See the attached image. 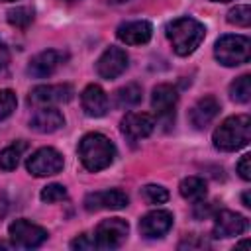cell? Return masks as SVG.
<instances>
[{
    "mask_svg": "<svg viewBox=\"0 0 251 251\" xmlns=\"http://www.w3.org/2000/svg\"><path fill=\"white\" fill-rule=\"evenodd\" d=\"M63 124H65L63 114L57 108H51V106H41L39 110L33 112V116L29 120V127L39 131V133H53Z\"/></svg>",
    "mask_w": 251,
    "mask_h": 251,
    "instance_id": "cell-18",
    "label": "cell"
},
{
    "mask_svg": "<svg viewBox=\"0 0 251 251\" xmlns=\"http://www.w3.org/2000/svg\"><path fill=\"white\" fill-rule=\"evenodd\" d=\"M25 167L33 176L57 175L63 169V155L53 147H41L27 159Z\"/></svg>",
    "mask_w": 251,
    "mask_h": 251,
    "instance_id": "cell-7",
    "label": "cell"
},
{
    "mask_svg": "<svg viewBox=\"0 0 251 251\" xmlns=\"http://www.w3.org/2000/svg\"><path fill=\"white\" fill-rule=\"evenodd\" d=\"M80 104L86 116L100 118L108 112V96L98 84H88L80 94Z\"/></svg>",
    "mask_w": 251,
    "mask_h": 251,
    "instance_id": "cell-17",
    "label": "cell"
},
{
    "mask_svg": "<svg viewBox=\"0 0 251 251\" xmlns=\"http://www.w3.org/2000/svg\"><path fill=\"white\" fill-rule=\"evenodd\" d=\"M218 112H220V102L214 96H204V98H200L192 106V110H190V122H192L194 127L202 129V127H206L218 116Z\"/></svg>",
    "mask_w": 251,
    "mask_h": 251,
    "instance_id": "cell-19",
    "label": "cell"
},
{
    "mask_svg": "<svg viewBox=\"0 0 251 251\" xmlns=\"http://www.w3.org/2000/svg\"><path fill=\"white\" fill-rule=\"evenodd\" d=\"M78 157L86 171L98 173L112 165L116 147L104 133H86L78 143Z\"/></svg>",
    "mask_w": 251,
    "mask_h": 251,
    "instance_id": "cell-2",
    "label": "cell"
},
{
    "mask_svg": "<svg viewBox=\"0 0 251 251\" xmlns=\"http://www.w3.org/2000/svg\"><path fill=\"white\" fill-rule=\"evenodd\" d=\"M27 149V143L25 141H16L8 147H4L0 151V169L2 171H14L20 163V157L22 153Z\"/></svg>",
    "mask_w": 251,
    "mask_h": 251,
    "instance_id": "cell-20",
    "label": "cell"
},
{
    "mask_svg": "<svg viewBox=\"0 0 251 251\" xmlns=\"http://www.w3.org/2000/svg\"><path fill=\"white\" fill-rule=\"evenodd\" d=\"M229 96H231V100H235L239 104H247L251 100V76L241 75L239 78H235L229 84Z\"/></svg>",
    "mask_w": 251,
    "mask_h": 251,
    "instance_id": "cell-23",
    "label": "cell"
},
{
    "mask_svg": "<svg viewBox=\"0 0 251 251\" xmlns=\"http://www.w3.org/2000/svg\"><path fill=\"white\" fill-rule=\"evenodd\" d=\"M243 206H247V208L251 206V202H249V190H247V192H243Z\"/></svg>",
    "mask_w": 251,
    "mask_h": 251,
    "instance_id": "cell-34",
    "label": "cell"
},
{
    "mask_svg": "<svg viewBox=\"0 0 251 251\" xmlns=\"http://www.w3.org/2000/svg\"><path fill=\"white\" fill-rule=\"evenodd\" d=\"M71 249H94V241H92V237L90 235H86V233H82V235H78V237H75L73 241H71Z\"/></svg>",
    "mask_w": 251,
    "mask_h": 251,
    "instance_id": "cell-29",
    "label": "cell"
},
{
    "mask_svg": "<svg viewBox=\"0 0 251 251\" xmlns=\"http://www.w3.org/2000/svg\"><path fill=\"white\" fill-rule=\"evenodd\" d=\"M176 100H178V94H176V88L171 86V84H159L153 88V94H151V106L155 110V114L159 118H171L175 114V106H176Z\"/></svg>",
    "mask_w": 251,
    "mask_h": 251,
    "instance_id": "cell-16",
    "label": "cell"
},
{
    "mask_svg": "<svg viewBox=\"0 0 251 251\" xmlns=\"http://www.w3.org/2000/svg\"><path fill=\"white\" fill-rule=\"evenodd\" d=\"M214 2H229V0H214Z\"/></svg>",
    "mask_w": 251,
    "mask_h": 251,
    "instance_id": "cell-35",
    "label": "cell"
},
{
    "mask_svg": "<svg viewBox=\"0 0 251 251\" xmlns=\"http://www.w3.org/2000/svg\"><path fill=\"white\" fill-rule=\"evenodd\" d=\"M41 200L43 202H47V204H53V202H61V200H65L67 198V188L63 186V184H57V182H53V184H47L43 190H41Z\"/></svg>",
    "mask_w": 251,
    "mask_h": 251,
    "instance_id": "cell-27",
    "label": "cell"
},
{
    "mask_svg": "<svg viewBox=\"0 0 251 251\" xmlns=\"http://www.w3.org/2000/svg\"><path fill=\"white\" fill-rule=\"evenodd\" d=\"M127 69V55L120 47H108L96 61V71L102 78H116Z\"/></svg>",
    "mask_w": 251,
    "mask_h": 251,
    "instance_id": "cell-11",
    "label": "cell"
},
{
    "mask_svg": "<svg viewBox=\"0 0 251 251\" xmlns=\"http://www.w3.org/2000/svg\"><path fill=\"white\" fill-rule=\"evenodd\" d=\"M65 53L57 51V49H47V51H41L39 55H35L29 65H27V73L35 78H45V76H51L59 67L61 63L65 61Z\"/></svg>",
    "mask_w": 251,
    "mask_h": 251,
    "instance_id": "cell-13",
    "label": "cell"
},
{
    "mask_svg": "<svg viewBox=\"0 0 251 251\" xmlns=\"http://www.w3.org/2000/svg\"><path fill=\"white\" fill-rule=\"evenodd\" d=\"M214 55L226 67L243 65L251 57V41L245 35H222L216 41Z\"/></svg>",
    "mask_w": 251,
    "mask_h": 251,
    "instance_id": "cell-4",
    "label": "cell"
},
{
    "mask_svg": "<svg viewBox=\"0 0 251 251\" xmlns=\"http://www.w3.org/2000/svg\"><path fill=\"white\" fill-rule=\"evenodd\" d=\"M139 102H141V86L139 84L131 82V84H126L120 90H116V104L120 108H131Z\"/></svg>",
    "mask_w": 251,
    "mask_h": 251,
    "instance_id": "cell-22",
    "label": "cell"
},
{
    "mask_svg": "<svg viewBox=\"0 0 251 251\" xmlns=\"http://www.w3.org/2000/svg\"><path fill=\"white\" fill-rule=\"evenodd\" d=\"M114 2H126V0H114Z\"/></svg>",
    "mask_w": 251,
    "mask_h": 251,
    "instance_id": "cell-37",
    "label": "cell"
},
{
    "mask_svg": "<svg viewBox=\"0 0 251 251\" xmlns=\"http://www.w3.org/2000/svg\"><path fill=\"white\" fill-rule=\"evenodd\" d=\"M10 239L14 245L24 247V249H33L39 247L47 239V229H43L37 224H31L27 220H16L8 227Z\"/></svg>",
    "mask_w": 251,
    "mask_h": 251,
    "instance_id": "cell-6",
    "label": "cell"
},
{
    "mask_svg": "<svg viewBox=\"0 0 251 251\" xmlns=\"http://www.w3.org/2000/svg\"><path fill=\"white\" fill-rule=\"evenodd\" d=\"M116 35L122 43L127 45H143L151 39L153 27L145 20H135V22H126L116 29Z\"/></svg>",
    "mask_w": 251,
    "mask_h": 251,
    "instance_id": "cell-15",
    "label": "cell"
},
{
    "mask_svg": "<svg viewBox=\"0 0 251 251\" xmlns=\"http://www.w3.org/2000/svg\"><path fill=\"white\" fill-rule=\"evenodd\" d=\"M227 22L229 24H235L239 27H247L251 24V8L247 4H241V6H235L227 12Z\"/></svg>",
    "mask_w": 251,
    "mask_h": 251,
    "instance_id": "cell-26",
    "label": "cell"
},
{
    "mask_svg": "<svg viewBox=\"0 0 251 251\" xmlns=\"http://www.w3.org/2000/svg\"><path fill=\"white\" fill-rule=\"evenodd\" d=\"M73 98L71 84H39L29 92V104L33 106H53L61 102H69Z\"/></svg>",
    "mask_w": 251,
    "mask_h": 251,
    "instance_id": "cell-8",
    "label": "cell"
},
{
    "mask_svg": "<svg viewBox=\"0 0 251 251\" xmlns=\"http://www.w3.org/2000/svg\"><path fill=\"white\" fill-rule=\"evenodd\" d=\"M141 196L149 204H165L169 200V192L161 184H147V186H143L141 188Z\"/></svg>",
    "mask_w": 251,
    "mask_h": 251,
    "instance_id": "cell-25",
    "label": "cell"
},
{
    "mask_svg": "<svg viewBox=\"0 0 251 251\" xmlns=\"http://www.w3.org/2000/svg\"><path fill=\"white\" fill-rule=\"evenodd\" d=\"M180 249H184V247H188V249H194V247H208V243L204 241V239H198L196 235H188L180 245H178Z\"/></svg>",
    "mask_w": 251,
    "mask_h": 251,
    "instance_id": "cell-31",
    "label": "cell"
},
{
    "mask_svg": "<svg viewBox=\"0 0 251 251\" xmlns=\"http://www.w3.org/2000/svg\"><path fill=\"white\" fill-rule=\"evenodd\" d=\"M249 227L247 218H243L237 212L231 210H222L216 214V222H214V237H233V235H241L245 233Z\"/></svg>",
    "mask_w": 251,
    "mask_h": 251,
    "instance_id": "cell-12",
    "label": "cell"
},
{
    "mask_svg": "<svg viewBox=\"0 0 251 251\" xmlns=\"http://www.w3.org/2000/svg\"><path fill=\"white\" fill-rule=\"evenodd\" d=\"M173 227V214L167 210H153L139 220V231L143 237H161Z\"/></svg>",
    "mask_w": 251,
    "mask_h": 251,
    "instance_id": "cell-14",
    "label": "cell"
},
{
    "mask_svg": "<svg viewBox=\"0 0 251 251\" xmlns=\"http://www.w3.org/2000/svg\"><path fill=\"white\" fill-rule=\"evenodd\" d=\"M8 22L16 27H27L33 22V10L27 6H18L8 12Z\"/></svg>",
    "mask_w": 251,
    "mask_h": 251,
    "instance_id": "cell-24",
    "label": "cell"
},
{
    "mask_svg": "<svg viewBox=\"0 0 251 251\" xmlns=\"http://www.w3.org/2000/svg\"><path fill=\"white\" fill-rule=\"evenodd\" d=\"M2 2H14V0H2Z\"/></svg>",
    "mask_w": 251,
    "mask_h": 251,
    "instance_id": "cell-36",
    "label": "cell"
},
{
    "mask_svg": "<svg viewBox=\"0 0 251 251\" xmlns=\"http://www.w3.org/2000/svg\"><path fill=\"white\" fill-rule=\"evenodd\" d=\"M6 214H8V198L0 194V218H4Z\"/></svg>",
    "mask_w": 251,
    "mask_h": 251,
    "instance_id": "cell-33",
    "label": "cell"
},
{
    "mask_svg": "<svg viewBox=\"0 0 251 251\" xmlns=\"http://www.w3.org/2000/svg\"><path fill=\"white\" fill-rule=\"evenodd\" d=\"M16 94L10 88H2L0 90V120H6L14 110H16Z\"/></svg>",
    "mask_w": 251,
    "mask_h": 251,
    "instance_id": "cell-28",
    "label": "cell"
},
{
    "mask_svg": "<svg viewBox=\"0 0 251 251\" xmlns=\"http://www.w3.org/2000/svg\"><path fill=\"white\" fill-rule=\"evenodd\" d=\"M214 145L222 151H237L251 139V120L247 114L226 118L212 135Z\"/></svg>",
    "mask_w": 251,
    "mask_h": 251,
    "instance_id": "cell-3",
    "label": "cell"
},
{
    "mask_svg": "<svg viewBox=\"0 0 251 251\" xmlns=\"http://www.w3.org/2000/svg\"><path fill=\"white\" fill-rule=\"evenodd\" d=\"M155 127V120L151 114L145 112H129L126 114V118L122 120V133L129 139V141H139L143 137H147Z\"/></svg>",
    "mask_w": 251,
    "mask_h": 251,
    "instance_id": "cell-10",
    "label": "cell"
},
{
    "mask_svg": "<svg viewBox=\"0 0 251 251\" xmlns=\"http://www.w3.org/2000/svg\"><path fill=\"white\" fill-rule=\"evenodd\" d=\"M249 161H251V155H249V153H245V155L239 159V163H237V173H239V176H241L243 180H249V178H251Z\"/></svg>",
    "mask_w": 251,
    "mask_h": 251,
    "instance_id": "cell-30",
    "label": "cell"
},
{
    "mask_svg": "<svg viewBox=\"0 0 251 251\" xmlns=\"http://www.w3.org/2000/svg\"><path fill=\"white\" fill-rule=\"evenodd\" d=\"M8 61H10V53H8V47L0 41V71L8 65Z\"/></svg>",
    "mask_w": 251,
    "mask_h": 251,
    "instance_id": "cell-32",
    "label": "cell"
},
{
    "mask_svg": "<svg viewBox=\"0 0 251 251\" xmlns=\"http://www.w3.org/2000/svg\"><path fill=\"white\" fill-rule=\"evenodd\" d=\"M67 2H76V0H67Z\"/></svg>",
    "mask_w": 251,
    "mask_h": 251,
    "instance_id": "cell-38",
    "label": "cell"
},
{
    "mask_svg": "<svg viewBox=\"0 0 251 251\" xmlns=\"http://www.w3.org/2000/svg\"><path fill=\"white\" fill-rule=\"evenodd\" d=\"M204 35H206V27L198 20L188 18V16L176 18L167 24V37H169L175 53L180 57L194 53L196 47L202 43Z\"/></svg>",
    "mask_w": 251,
    "mask_h": 251,
    "instance_id": "cell-1",
    "label": "cell"
},
{
    "mask_svg": "<svg viewBox=\"0 0 251 251\" xmlns=\"http://www.w3.org/2000/svg\"><path fill=\"white\" fill-rule=\"evenodd\" d=\"M127 231H129V226L122 218L102 220L96 226V231L92 235L94 249H118L126 241Z\"/></svg>",
    "mask_w": 251,
    "mask_h": 251,
    "instance_id": "cell-5",
    "label": "cell"
},
{
    "mask_svg": "<svg viewBox=\"0 0 251 251\" xmlns=\"http://www.w3.org/2000/svg\"><path fill=\"white\" fill-rule=\"evenodd\" d=\"M178 190H180V196L182 198L192 200V202H198V200H202L206 196V182L200 176H188V178H184L180 182Z\"/></svg>",
    "mask_w": 251,
    "mask_h": 251,
    "instance_id": "cell-21",
    "label": "cell"
},
{
    "mask_svg": "<svg viewBox=\"0 0 251 251\" xmlns=\"http://www.w3.org/2000/svg\"><path fill=\"white\" fill-rule=\"evenodd\" d=\"M129 202L127 194L112 188V190H98V192H90L84 198V208L88 212H98V210H120L126 208Z\"/></svg>",
    "mask_w": 251,
    "mask_h": 251,
    "instance_id": "cell-9",
    "label": "cell"
}]
</instances>
